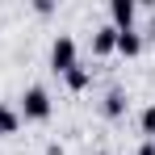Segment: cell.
<instances>
[{
    "instance_id": "cell-1",
    "label": "cell",
    "mask_w": 155,
    "mask_h": 155,
    "mask_svg": "<svg viewBox=\"0 0 155 155\" xmlns=\"http://www.w3.org/2000/svg\"><path fill=\"white\" fill-rule=\"evenodd\" d=\"M21 117L25 122H46L51 117V92L42 84H34V88L21 92Z\"/></svg>"
},
{
    "instance_id": "cell-7",
    "label": "cell",
    "mask_w": 155,
    "mask_h": 155,
    "mask_svg": "<svg viewBox=\"0 0 155 155\" xmlns=\"http://www.w3.org/2000/svg\"><path fill=\"white\" fill-rule=\"evenodd\" d=\"M63 80H67V88H71V92H84V88L92 84V71H88V67H80V63H76V67H71V71H67Z\"/></svg>"
},
{
    "instance_id": "cell-11",
    "label": "cell",
    "mask_w": 155,
    "mask_h": 155,
    "mask_svg": "<svg viewBox=\"0 0 155 155\" xmlns=\"http://www.w3.org/2000/svg\"><path fill=\"white\" fill-rule=\"evenodd\" d=\"M42 155H67V151H63L59 143H51V147H46V151H42Z\"/></svg>"
},
{
    "instance_id": "cell-6",
    "label": "cell",
    "mask_w": 155,
    "mask_h": 155,
    "mask_svg": "<svg viewBox=\"0 0 155 155\" xmlns=\"http://www.w3.org/2000/svg\"><path fill=\"white\" fill-rule=\"evenodd\" d=\"M113 51H117V29H113V25H101L97 34H92V54L105 59V54H113Z\"/></svg>"
},
{
    "instance_id": "cell-3",
    "label": "cell",
    "mask_w": 155,
    "mask_h": 155,
    "mask_svg": "<svg viewBox=\"0 0 155 155\" xmlns=\"http://www.w3.org/2000/svg\"><path fill=\"white\" fill-rule=\"evenodd\" d=\"M109 17H113V29H134V17H138V4L134 0H113L109 4Z\"/></svg>"
},
{
    "instance_id": "cell-8",
    "label": "cell",
    "mask_w": 155,
    "mask_h": 155,
    "mask_svg": "<svg viewBox=\"0 0 155 155\" xmlns=\"http://www.w3.org/2000/svg\"><path fill=\"white\" fill-rule=\"evenodd\" d=\"M17 126H21V113H13L8 105H0V134H17Z\"/></svg>"
},
{
    "instance_id": "cell-12",
    "label": "cell",
    "mask_w": 155,
    "mask_h": 155,
    "mask_svg": "<svg viewBox=\"0 0 155 155\" xmlns=\"http://www.w3.org/2000/svg\"><path fill=\"white\" fill-rule=\"evenodd\" d=\"M138 155H155V143H143V147H138Z\"/></svg>"
},
{
    "instance_id": "cell-9",
    "label": "cell",
    "mask_w": 155,
    "mask_h": 155,
    "mask_svg": "<svg viewBox=\"0 0 155 155\" xmlns=\"http://www.w3.org/2000/svg\"><path fill=\"white\" fill-rule=\"evenodd\" d=\"M138 126H143V134H147V143H155V105H147V109H143Z\"/></svg>"
},
{
    "instance_id": "cell-4",
    "label": "cell",
    "mask_w": 155,
    "mask_h": 155,
    "mask_svg": "<svg viewBox=\"0 0 155 155\" xmlns=\"http://www.w3.org/2000/svg\"><path fill=\"white\" fill-rule=\"evenodd\" d=\"M126 105H130V97L122 92V88H109V92H105V105H101V113L109 117V122H117V117H126Z\"/></svg>"
},
{
    "instance_id": "cell-13",
    "label": "cell",
    "mask_w": 155,
    "mask_h": 155,
    "mask_svg": "<svg viewBox=\"0 0 155 155\" xmlns=\"http://www.w3.org/2000/svg\"><path fill=\"white\" fill-rule=\"evenodd\" d=\"M147 38H151V42H155V21H151V34H147Z\"/></svg>"
},
{
    "instance_id": "cell-5",
    "label": "cell",
    "mask_w": 155,
    "mask_h": 155,
    "mask_svg": "<svg viewBox=\"0 0 155 155\" xmlns=\"http://www.w3.org/2000/svg\"><path fill=\"white\" fill-rule=\"evenodd\" d=\"M143 42H147V38H143L138 29H122V34H117V54H122V59H138V54H143Z\"/></svg>"
},
{
    "instance_id": "cell-10",
    "label": "cell",
    "mask_w": 155,
    "mask_h": 155,
    "mask_svg": "<svg viewBox=\"0 0 155 155\" xmlns=\"http://www.w3.org/2000/svg\"><path fill=\"white\" fill-rule=\"evenodd\" d=\"M34 13H38V17H51L54 4H51V0H38V4H34Z\"/></svg>"
},
{
    "instance_id": "cell-2",
    "label": "cell",
    "mask_w": 155,
    "mask_h": 155,
    "mask_svg": "<svg viewBox=\"0 0 155 155\" xmlns=\"http://www.w3.org/2000/svg\"><path fill=\"white\" fill-rule=\"evenodd\" d=\"M76 63H80L76 59V38H71V34H59L51 42V71L54 76H67Z\"/></svg>"
}]
</instances>
